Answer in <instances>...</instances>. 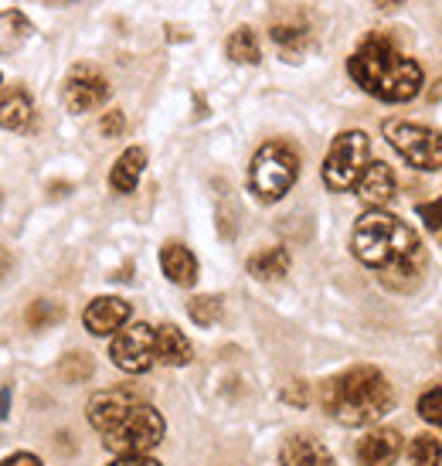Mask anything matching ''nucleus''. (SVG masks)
Masks as SVG:
<instances>
[{
    "mask_svg": "<svg viewBox=\"0 0 442 466\" xmlns=\"http://www.w3.org/2000/svg\"><path fill=\"white\" fill-rule=\"evenodd\" d=\"M351 78L375 99L385 103H408L422 92V68L416 58L395 48V41L385 35H367L357 52L347 58Z\"/></svg>",
    "mask_w": 442,
    "mask_h": 466,
    "instance_id": "nucleus-2",
    "label": "nucleus"
},
{
    "mask_svg": "<svg viewBox=\"0 0 442 466\" xmlns=\"http://www.w3.org/2000/svg\"><path fill=\"white\" fill-rule=\"evenodd\" d=\"M31 21L21 11H0V55L17 52L31 38Z\"/></svg>",
    "mask_w": 442,
    "mask_h": 466,
    "instance_id": "nucleus-19",
    "label": "nucleus"
},
{
    "mask_svg": "<svg viewBox=\"0 0 442 466\" xmlns=\"http://www.w3.org/2000/svg\"><path fill=\"white\" fill-rule=\"evenodd\" d=\"M439 354H442V344H439Z\"/></svg>",
    "mask_w": 442,
    "mask_h": 466,
    "instance_id": "nucleus-35",
    "label": "nucleus"
},
{
    "mask_svg": "<svg viewBox=\"0 0 442 466\" xmlns=\"http://www.w3.org/2000/svg\"><path fill=\"white\" fill-rule=\"evenodd\" d=\"M351 248L357 259L381 272V279L395 289H412L426 266L418 235L402 218H395L381 208H371L367 215L357 218Z\"/></svg>",
    "mask_w": 442,
    "mask_h": 466,
    "instance_id": "nucleus-1",
    "label": "nucleus"
},
{
    "mask_svg": "<svg viewBox=\"0 0 442 466\" xmlns=\"http://www.w3.org/2000/svg\"><path fill=\"white\" fill-rule=\"evenodd\" d=\"M109 354H113V364L130 371V375H144L146 368L156 361L154 358V327L146 324H133L116 330L113 344H109Z\"/></svg>",
    "mask_w": 442,
    "mask_h": 466,
    "instance_id": "nucleus-8",
    "label": "nucleus"
},
{
    "mask_svg": "<svg viewBox=\"0 0 442 466\" xmlns=\"http://www.w3.org/2000/svg\"><path fill=\"white\" fill-rule=\"evenodd\" d=\"M381 11H391V7H398V4H405V0H375Z\"/></svg>",
    "mask_w": 442,
    "mask_h": 466,
    "instance_id": "nucleus-32",
    "label": "nucleus"
},
{
    "mask_svg": "<svg viewBox=\"0 0 442 466\" xmlns=\"http://www.w3.org/2000/svg\"><path fill=\"white\" fill-rule=\"evenodd\" d=\"M299 177V154L283 140L259 147L248 170V187L259 201H279Z\"/></svg>",
    "mask_w": 442,
    "mask_h": 466,
    "instance_id": "nucleus-4",
    "label": "nucleus"
},
{
    "mask_svg": "<svg viewBox=\"0 0 442 466\" xmlns=\"http://www.w3.org/2000/svg\"><path fill=\"white\" fill-rule=\"evenodd\" d=\"M7 409H11V391H7V389H0V419L7 415Z\"/></svg>",
    "mask_w": 442,
    "mask_h": 466,
    "instance_id": "nucleus-31",
    "label": "nucleus"
},
{
    "mask_svg": "<svg viewBox=\"0 0 442 466\" xmlns=\"http://www.w3.org/2000/svg\"><path fill=\"white\" fill-rule=\"evenodd\" d=\"M160 440H164V415L146 401L133 405L116 426L103 432L105 450H113L116 456H146Z\"/></svg>",
    "mask_w": 442,
    "mask_h": 466,
    "instance_id": "nucleus-5",
    "label": "nucleus"
},
{
    "mask_svg": "<svg viewBox=\"0 0 442 466\" xmlns=\"http://www.w3.org/2000/svg\"><path fill=\"white\" fill-rule=\"evenodd\" d=\"M367 154H371V140L361 130L340 133L330 143V154L324 160V184L330 191H347L357 184L361 170L367 167Z\"/></svg>",
    "mask_w": 442,
    "mask_h": 466,
    "instance_id": "nucleus-6",
    "label": "nucleus"
},
{
    "mask_svg": "<svg viewBox=\"0 0 442 466\" xmlns=\"http://www.w3.org/2000/svg\"><path fill=\"white\" fill-rule=\"evenodd\" d=\"M109 99V82L92 66H75L65 78V106L72 113H92Z\"/></svg>",
    "mask_w": 442,
    "mask_h": 466,
    "instance_id": "nucleus-9",
    "label": "nucleus"
},
{
    "mask_svg": "<svg viewBox=\"0 0 442 466\" xmlns=\"http://www.w3.org/2000/svg\"><path fill=\"white\" fill-rule=\"evenodd\" d=\"M82 320H85V330L95 337L116 334V330H123L126 320H130V303L119 297H99L85 307Z\"/></svg>",
    "mask_w": 442,
    "mask_h": 466,
    "instance_id": "nucleus-10",
    "label": "nucleus"
},
{
    "mask_svg": "<svg viewBox=\"0 0 442 466\" xmlns=\"http://www.w3.org/2000/svg\"><path fill=\"white\" fill-rule=\"evenodd\" d=\"M144 167H146L144 147H130V150H123V154L116 157V164H113V174H109L113 191H119V195H133V191H136V184H140V177H144Z\"/></svg>",
    "mask_w": 442,
    "mask_h": 466,
    "instance_id": "nucleus-16",
    "label": "nucleus"
},
{
    "mask_svg": "<svg viewBox=\"0 0 442 466\" xmlns=\"http://www.w3.org/2000/svg\"><path fill=\"white\" fill-rule=\"evenodd\" d=\"M418 415H422L426 422H432V426H442V385L429 389L418 399Z\"/></svg>",
    "mask_w": 442,
    "mask_h": 466,
    "instance_id": "nucleus-25",
    "label": "nucleus"
},
{
    "mask_svg": "<svg viewBox=\"0 0 442 466\" xmlns=\"http://www.w3.org/2000/svg\"><path fill=\"white\" fill-rule=\"evenodd\" d=\"M160 269L167 276L170 283L177 286H195L197 279V259L195 252L181 242H167V246L160 248Z\"/></svg>",
    "mask_w": 442,
    "mask_h": 466,
    "instance_id": "nucleus-14",
    "label": "nucleus"
},
{
    "mask_svg": "<svg viewBox=\"0 0 442 466\" xmlns=\"http://www.w3.org/2000/svg\"><path fill=\"white\" fill-rule=\"evenodd\" d=\"M58 320V307L55 303H35L31 313H27V324L31 327H48Z\"/></svg>",
    "mask_w": 442,
    "mask_h": 466,
    "instance_id": "nucleus-26",
    "label": "nucleus"
},
{
    "mask_svg": "<svg viewBox=\"0 0 442 466\" xmlns=\"http://www.w3.org/2000/svg\"><path fill=\"white\" fill-rule=\"evenodd\" d=\"M283 466H334V456L324 442L310 440V436H293L286 440L283 453H279Z\"/></svg>",
    "mask_w": 442,
    "mask_h": 466,
    "instance_id": "nucleus-17",
    "label": "nucleus"
},
{
    "mask_svg": "<svg viewBox=\"0 0 442 466\" xmlns=\"http://www.w3.org/2000/svg\"><path fill=\"white\" fill-rule=\"evenodd\" d=\"M391 385L377 368H351L324 385V409L344 426H371L391 412Z\"/></svg>",
    "mask_w": 442,
    "mask_h": 466,
    "instance_id": "nucleus-3",
    "label": "nucleus"
},
{
    "mask_svg": "<svg viewBox=\"0 0 442 466\" xmlns=\"http://www.w3.org/2000/svg\"><path fill=\"white\" fill-rule=\"evenodd\" d=\"M248 272L256 276V279H283L289 272V252L286 248H262L256 252L252 259H248Z\"/></svg>",
    "mask_w": 442,
    "mask_h": 466,
    "instance_id": "nucleus-20",
    "label": "nucleus"
},
{
    "mask_svg": "<svg viewBox=\"0 0 442 466\" xmlns=\"http://www.w3.org/2000/svg\"><path fill=\"white\" fill-rule=\"evenodd\" d=\"M385 140L418 170L442 167V133L429 130L422 123H405V119H388L385 123Z\"/></svg>",
    "mask_w": 442,
    "mask_h": 466,
    "instance_id": "nucleus-7",
    "label": "nucleus"
},
{
    "mask_svg": "<svg viewBox=\"0 0 442 466\" xmlns=\"http://www.w3.org/2000/svg\"><path fill=\"white\" fill-rule=\"evenodd\" d=\"M408 463L412 466H442V442L436 436H416L408 446Z\"/></svg>",
    "mask_w": 442,
    "mask_h": 466,
    "instance_id": "nucleus-23",
    "label": "nucleus"
},
{
    "mask_svg": "<svg viewBox=\"0 0 442 466\" xmlns=\"http://www.w3.org/2000/svg\"><path fill=\"white\" fill-rule=\"evenodd\" d=\"M140 395H133V391L126 389H109V391H99L95 399L89 401V422L99 432H105V429H113L123 419V415L130 412L133 405H140Z\"/></svg>",
    "mask_w": 442,
    "mask_h": 466,
    "instance_id": "nucleus-11",
    "label": "nucleus"
},
{
    "mask_svg": "<svg viewBox=\"0 0 442 466\" xmlns=\"http://www.w3.org/2000/svg\"><path fill=\"white\" fill-rule=\"evenodd\" d=\"M0 205H4V195H0Z\"/></svg>",
    "mask_w": 442,
    "mask_h": 466,
    "instance_id": "nucleus-34",
    "label": "nucleus"
},
{
    "mask_svg": "<svg viewBox=\"0 0 442 466\" xmlns=\"http://www.w3.org/2000/svg\"><path fill=\"white\" fill-rule=\"evenodd\" d=\"M398 456H402V436L395 429H375L357 446L361 466H395Z\"/></svg>",
    "mask_w": 442,
    "mask_h": 466,
    "instance_id": "nucleus-13",
    "label": "nucleus"
},
{
    "mask_svg": "<svg viewBox=\"0 0 442 466\" xmlns=\"http://www.w3.org/2000/svg\"><path fill=\"white\" fill-rule=\"evenodd\" d=\"M269 35H273V41L279 45V52L289 55V58L299 55L306 45H310V27L299 25V21H286V25L279 21V25L269 27Z\"/></svg>",
    "mask_w": 442,
    "mask_h": 466,
    "instance_id": "nucleus-22",
    "label": "nucleus"
},
{
    "mask_svg": "<svg viewBox=\"0 0 442 466\" xmlns=\"http://www.w3.org/2000/svg\"><path fill=\"white\" fill-rule=\"evenodd\" d=\"M113 466H160V463L150 460V456H119Z\"/></svg>",
    "mask_w": 442,
    "mask_h": 466,
    "instance_id": "nucleus-30",
    "label": "nucleus"
},
{
    "mask_svg": "<svg viewBox=\"0 0 442 466\" xmlns=\"http://www.w3.org/2000/svg\"><path fill=\"white\" fill-rule=\"evenodd\" d=\"M357 195H361V201L371 208H385L395 198V170L385 164V160H371L365 170H361V177H357Z\"/></svg>",
    "mask_w": 442,
    "mask_h": 466,
    "instance_id": "nucleus-12",
    "label": "nucleus"
},
{
    "mask_svg": "<svg viewBox=\"0 0 442 466\" xmlns=\"http://www.w3.org/2000/svg\"><path fill=\"white\" fill-rule=\"evenodd\" d=\"M48 4H75V0H48Z\"/></svg>",
    "mask_w": 442,
    "mask_h": 466,
    "instance_id": "nucleus-33",
    "label": "nucleus"
},
{
    "mask_svg": "<svg viewBox=\"0 0 442 466\" xmlns=\"http://www.w3.org/2000/svg\"><path fill=\"white\" fill-rule=\"evenodd\" d=\"M31 116H35V106H31V96L27 89L14 86V89L0 92V127L11 133H21L31 127Z\"/></svg>",
    "mask_w": 442,
    "mask_h": 466,
    "instance_id": "nucleus-15",
    "label": "nucleus"
},
{
    "mask_svg": "<svg viewBox=\"0 0 442 466\" xmlns=\"http://www.w3.org/2000/svg\"><path fill=\"white\" fill-rule=\"evenodd\" d=\"M418 218L426 221L429 228L442 232V198H436V201H429V205H418Z\"/></svg>",
    "mask_w": 442,
    "mask_h": 466,
    "instance_id": "nucleus-27",
    "label": "nucleus"
},
{
    "mask_svg": "<svg viewBox=\"0 0 442 466\" xmlns=\"http://www.w3.org/2000/svg\"><path fill=\"white\" fill-rule=\"evenodd\" d=\"M0 466H41V460L38 456H31V453H14V456H7Z\"/></svg>",
    "mask_w": 442,
    "mask_h": 466,
    "instance_id": "nucleus-29",
    "label": "nucleus"
},
{
    "mask_svg": "<svg viewBox=\"0 0 442 466\" xmlns=\"http://www.w3.org/2000/svg\"><path fill=\"white\" fill-rule=\"evenodd\" d=\"M225 48H228V58L238 62V66H259L262 48H259V38H256L252 27H238V31H232V38H228Z\"/></svg>",
    "mask_w": 442,
    "mask_h": 466,
    "instance_id": "nucleus-21",
    "label": "nucleus"
},
{
    "mask_svg": "<svg viewBox=\"0 0 442 466\" xmlns=\"http://www.w3.org/2000/svg\"><path fill=\"white\" fill-rule=\"evenodd\" d=\"M123 127H126V119H123V113H105L103 123H99V130H103V137H119V133H123Z\"/></svg>",
    "mask_w": 442,
    "mask_h": 466,
    "instance_id": "nucleus-28",
    "label": "nucleus"
},
{
    "mask_svg": "<svg viewBox=\"0 0 442 466\" xmlns=\"http://www.w3.org/2000/svg\"><path fill=\"white\" fill-rule=\"evenodd\" d=\"M154 358L170 364V368H181V364L191 361V344L174 324H164L154 330Z\"/></svg>",
    "mask_w": 442,
    "mask_h": 466,
    "instance_id": "nucleus-18",
    "label": "nucleus"
},
{
    "mask_svg": "<svg viewBox=\"0 0 442 466\" xmlns=\"http://www.w3.org/2000/svg\"><path fill=\"white\" fill-rule=\"evenodd\" d=\"M187 310H191V320H195V324L208 327L221 317V299L218 297H197V299H191Z\"/></svg>",
    "mask_w": 442,
    "mask_h": 466,
    "instance_id": "nucleus-24",
    "label": "nucleus"
}]
</instances>
